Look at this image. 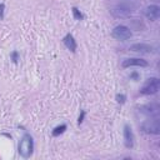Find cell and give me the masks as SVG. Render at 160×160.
Returning <instances> with one entry per match:
<instances>
[{"label":"cell","mask_w":160,"mask_h":160,"mask_svg":"<svg viewBox=\"0 0 160 160\" xmlns=\"http://www.w3.org/2000/svg\"><path fill=\"white\" fill-rule=\"evenodd\" d=\"M124 144L128 149H131L134 146V134L129 125L124 126Z\"/></svg>","instance_id":"cell-10"},{"label":"cell","mask_w":160,"mask_h":160,"mask_svg":"<svg viewBox=\"0 0 160 160\" xmlns=\"http://www.w3.org/2000/svg\"><path fill=\"white\" fill-rule=\"evenodd\" d=\"M132 12V9L129 6V5H125V4H120V5H116L112 8L111 10V14L116 18H126L129 16L130 14Z\"/></svg>","instance_id":"cell-6"},{"label":"cell","mask_w":160,"mask_h":160,"mask_svg":"<svg viewBox=\"0 0 160 160\" xmlns=\"http://www.w3.org/2000/svg\"><path fill=\"white\" fill-rule=\"evenodd\" d=\"M72 14H74V18L76 19V20H82V14L80 12V10L78 9V8H72Z\"/></svg>","instance_id":"cell-13"},{"label":"cell","mask_w":160,"mask_h":160,"mask_svg":"<svg viewBox=\"0 0 160 160\" xmlns=\"http://www.w3.org/2000/svg\"><path fill=\"white\" fill-rule=\"evenodd\" d=\"M129 50L134 51V52H139V54H149L152 51V46L150 44H145V42H136V44L130 45Z\"/></svg>","instance_id":"cell-8"},{"label":"cell","mask_w":160,"mask_h":160,"mask_svg":"<svg viewBox=\"0 0 160 160\" xmlns=\"http://www.w3.org/2000/svg\"><path fill=\"white\" fill-rule=\"evenodd\" d=\"M140 129L145 134H151V135H158L160 132V121L158 118H154L151 120H146L140 125Z\"/></svg>","instance_id":"cell-3"},{"label":"cell","mask_w":160,"mask_h":160,"mask_svg":"<svg viewBox=\"0 0 160 160\" xmlns=\"http://www.w3.org/2000/svg\"><path fill=\"white\" fill-rule=\"evenodd\" d=\"M160 89V80L158 78H149L142 88L140 89V94L142 95H154Z\"/></svg>","instance_id":"cell-2"},{"label":"cell","mask_w":160,"mask_h":160,"mask_svg":"<svg viewBox=\"0 0 160 160\" xmlns=\"http://www.w3.org/2000/svg\"><path fill=\"white\" fill-rule=\"evenodd\" d=\"M139 111L146 116H151V118H158V115L160 114V106L156 102H150V104H145L141 105L139 108Z\"/></svg>","instance_id":"cell-5"},{"label":"cell","mask_w":160,"mask_h":160,"mask_svg":"<svg viewBox=\"0 0 160 160\" xmlns=\"http://www.w3.org/2000/svg\"><path fill=\"white\" fill-rule=\"evenodd\" d=\"M125 100H126V96H125L124 94H118V95H116V101H118L119 104H124Z\"/></svg>","instance_id":"cell-14"},{"label":"cell","mask_w":160,"mask_h":160,"mask_svg":"<svg viewBox=\"0 0 160 160\" xmlns=\"http://www.w3.org/2000/svg\"><path fill=\"white\" fill-rule=\"evenodd\" d=\"M65 130H66V125H65V124H61V125L54 128V130L51 131V135H52V136H59V135H61Z\"/></svg>","instance_id":"cell-12"},{"label":"cell","mask_w":160,"mask_h":160,"mask_svg":"<svg viewBox=\"0 0 160 160\" xmlns=\"http://www.w3.org/2000/svg\"><path fill=\"white\" fill-rule=\"evenodd\" d=\"M62 42H64V45H65L70 51H72V52L76 51V41H75V39H74V36H72L71 34H66V35L64 36V39H62Z\"/></svg>","instance_id":"cell-11"},{"label":"cell","mask_w":160,"mask_h":160,"mask_svg":"<svg viewBox=\"0 0 160 160\" xmlns=\"http://www.w3.org/2000/svg\"><path fill=\"white\" fill-rule=\"evenodd\" d=\"M145 16L150 21H156L160 18V8L158 5H149L145 9Z\"/></svg>","instance_id":"cell-9"},{"label":"cell","mask_w":160,"mask_h":160,"mask_svg":"<svg viewBox=\"0 0 160 160\" xmlns=\"http://www.w3.org/2000/svg\"><path fill=\"white\" fill-rule=\"evenodd\" d=\"M4 10H5V5L0 4V20H2V18H4Z\"/></svg>","instance_id":"cell-16"},{"label":"cell","mask_w":160,"mask_h":160,"mask_svg":"<svg viewBox=\"0 0 160 160\" xmlns=\"http://www.w3.org/2000/svg\"><path fill=\"white\" fill-rule=\"evenodd\" d=\"M111 35L116 40L125 41V40H128V39L131 38V30L128 26H125V25H118V26H115L112 29Z\"/></svg>","instance_id":"cell-4"},{"label":"cell","mask_w":160,"mask_h":160,"mask_svg":"<svg viewBox=\"0 0 160 160\" xmlns=\"http://www.w3.org/2000/svg\"><path fill=\"white\" fill-rule=\"evenodd\" d=\"M149 64L146 60L144 59H140V58H130V59H125L122 62H121V66L124 69L126 68H130V66H140V68H146Z\"/></svg>","instance_id":"cell-7"},{"label":"cell","mask_w":160,"mask_h":160,"mask_svg":"<svg viewBox=\"0 0 160 160\" xmlns=\"http://www.w3.org/2000/svg\"><path fill=\"white\" fill-rule=\"evenodd\" d=\"M11 60H12L14 62H18V60H19V54H18V51H12V52H11Z\"/></svg>","instance_id":"cell-15"},{"label":"cell","mask_w":160,"mask_h":160,"mask_svg":"<svg viewBox=\"0 0 160 160\" xmlns=\"http://www.w3.org/2000/svg\"><path fill=\"white\" fill-rule=\"evenodd\" d=\"M18 151H19V155L24 159H28L32 155V152H34V140H32L31 135L25 134L21 138V140L19 141Z\"/></svg>","instance_id":"cell-1"},{"label":"cell","mask_w":160,"mask_h":160,"mask_svg":"<svg viewBox=\"0 0 160 160\" xmlns=\"http://www.w3.org/2000/svg\"><path fill=\"white\" fill-rule=\"evenodd\" d=\"M84 116H85V111H84V110H81V114H80V116H79L78 124H81V122L84 121Z\"/></svg>","instance_id":"cell-17"}]
</instances>
